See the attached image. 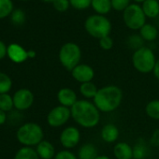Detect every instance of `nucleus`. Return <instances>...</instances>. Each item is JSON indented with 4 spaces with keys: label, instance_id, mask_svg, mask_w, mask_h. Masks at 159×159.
Instances as JSON below:
<instances>
[{
    "label": "nucleus",
    "instance_id": "25",
    "mask_svg": "<svg viewBox=\"0 0 159 159\" xmlns=\"http://www.w3.org/2000/svg\"><path fill=\"white\" fill-rule=\"evenodd\" d=\"M13 108V98L10 94L0 95V110L5 112H11Z\"/></svg>",
    "mask_w": 159,
    "mask_h": 159
},
{
    "label": "nucleus",
    "instance_id": "44",
    "mask_svg": "<svg viewBox=\"0 0 159 159\" xmlns=\"http://www.w3.org/2000/svg\"><path fill=\"white\" fill-rule=\"evenodd\" d=\"M157 1H159V0H157Z\"/></svg>",
    "mask_w": 159,
    "mask_h": 159
},
{
    "label": "nucleus",
    "instance_id": "7",
    "mask_svg": "<svg viewBox=\"0 0 159 159\" xmlns=\"http://www.w3.org/2000/svg\"><path fill=\"white\" fill-rule=\"evenodd\" d=\"M123 20L125 26L131 30H139L146 24V16L139 4H130L123 11Z\"/></svg>",
    "mask_w": 159,
    "mask_h": 159
},
{
    "label": "nucleus",
    "instance_id": "29",
    "mask_svg": "<svg viewBox=\"0 0 159 159\" xmlns=\"http://www.w3.org/2000/svg\"><path fill=\"white\" fill-rule=\"evenodd\" d=\"M143 39L139 35H131L127 39V44L130 48L134 49L135 51L143 47Z\"/></svg>",
    "mask_w": 159,
    "mask_h": 159
},
{
    "label": "nucleus",
    "instance_id": "37",
    "mask_svg": "<svg viewBox=\"0 0 159 159\" xmlns=\"http://www.w3.org/2000/svg\"><path fill=\"white\" fill-rule=\"evenodd\" d=\"M7 120H8V114H7V112H5V111L0 110V125H4L7 122Z\"/></svg>",
    "mask_w": 159,
    "mask_h": 159
},
{
    "label": "nucleus",
    "instance_id": "28",
    "mask_svg": "<svg viewBox=\"0 0 159 159\" xmlns=\"http://www.w3.org/2000/svg\"><path fill=\"white\" fill-rule=\"evenodd\" d=\"M93 0H69L70 7L78 11H84L91 7Z\"/></svg>",
    "mask_w": 159,
    "mask_h": 159
},
{
    "label": "nucleus",
    "instance_id": "12",
    "mask_svg": "<svg viewBox=\"0 0 159 159\" xmlns=\"http://www.w3.org/2000/svg\"><path fill=\"white\" fill-rule=\"evenodd\" d=\"M57 100L59 102V105L70 109L79 99L76 92L73 89L64 87L57 92Z\"/></svg>",
    "mask_w": 159,
    "mask_h": 159
},
{
    "label": "nucleus",
    "instance_id": "41",
    "mask_svg": "<svg viewBox=\"0 0 159 159\" xmlns=\"http://www.w3.org/2000/svg\"><path fill=\"white\" fill-rule=\"evenodd\" d=\"M133 1L135 2V4H142L145 0H133Z\"/></svg>",
    "mask_w": 159,
    "mask_h": 159
},
{
    "label": "nucleus",
    "instance_id": "19",
    "mask_svg": "<svg viewBox=\"0 0 159 159\" xmlns=\"http://www.w3.org/2000/svg\"><path fill=\"white\" fill-rule=\"evenodd\" d=\"M96 14L106 16L112 10L111 0H93L91 4Z\"/></svg>",
    "mask_w": 159,
    "mask_h": 159
},
{
    "label": "nucleus",
    "instance_id": "31",
    "mask_svg": "<svg viewBox=\"0 0 159 159\" xmlns=\"http://www.w3.org/2000/svg\"><path fill=\"white\" fill-rule=\"evenodd\" d=\"M53 8L58 12H65L70 7L69 0H54L52 2Z\"/></svg>",
    "mask_w": 159,
    "mask_h": 159
},
{
    "label": "nucleus",
    "instance_id": "27",
    "mask_svg": "<svg viewBox=\"0 0 159 159\" xmlns=\"http://www.w3.org/2000/svg\"><path fill=\"white\" fill-rule=\"evenodd\" d=\"M13 3L11 0H0V19H3L12 13Z\"/></svg>",
    "mask_w": 159,
    "mask_h": 159
},
{
    "label": "nucleus",
    "instance_id": "43",
    "mask_svg": "<svg viewBox=\"0 0 159 159\" xmlns=\"http://www.w3.org/2000/svg\"><path fill=\"white\" fill-rule=\"evenodd\" d=\"M22 1H27V0H22Z\"/></svg>",
    "mask_w": 159,
    "mask_h": 159
},
{
    "label": "nucleus",
    "instance_id": "26",
    "mask_svg": "<svg viewBox=\"0 0 159 159\" xmlns=\"http://www.w3.org/2000/svg\"><path fill=\"white\" fill-rule=\"evenodd\" d=\"M148 148L144 142H137L133 146V159H144L147 155Z\"/></svg>",
    "mask_w": 159,
    "mask_h": 159
},
{
    "label": "nucleus",
    "instance_id": "20",
    "mask_svg": "<svg viewBox=\"0 0 159 159\" xmlns=\"http://www.w3.org/2000/svg\"><path fill=\"white\" fill-rule=\"evenodd\" d=\"M139 31V36L144 41H154L158 37V29L152 24H145Z\"/></svg>",
    "mask_w": 159,
    "mask_h": 159
},
{
    "label": "nucleus",
    "instance_id": "38",
    "mask_svg": "<svg viewBox=\"0 0 159 159\" xmlns=\"http://www.w3.org/2000/svg\"><path fill=\"white\" fill-rule=\"evenodd\" d=\"M152 73H153V76L159 81V59L156 61V64L154 66V68H153Z\"/></svg>",
    "mask_w": 159,
    "mask_h": 159
},
{
    "label": "nucleus",
    "instance_id": "3",
    "mask_svg": "<svg viewBox=\"0 0 159 159\" xmlns=\"http://www.w3.org/2000/svg\"><path fill=\"white\" fill-rule=\"evenodd\" d=\"M16 138L23 146L33 147L43 140L44 132L39 124L28 122L20 125L16 132Z\"/></svg>",
    "mask_w": 159,
    "mask_h": 159
},
{
    "label": "nucleus",
    "instance_id": "6",
    "mask_svg": "<svg viewBox=\"0 0 159 159\" xmlns=\"http://www.w3.org/2000/svg\"><path fill=\"white\" fill-rule=\"evenodd\" d=\"M58 58L62 66L71 72L74 67L81 64L82 50L75 42H66L61 46Z\"/></svg>",
    "mask_w": 159,
    "mask_h": 159
},
{
    "label": "nucleus",
    "instance_id": "34",
    "mask_svg": "<svg viewBox=\"0 0 159 159\" xmlns=\"http://www.w3.org/2000/svg\"><path fill=\"white\" fill-rule=\"evenodd\" d=\"M53 159H78V156L69 150H62L56 152Z\"/></svg>",
    "mask_w": 159,
    "mask_h": 159
},
{
    "label": "nucleus",
    "instance_id": "39",
    "mask_svg": "<svg viewBox=\"0 0 159 159\" xmlns=\"http://www.w3.org/2000/svg\"><path fill=\"white\" fill-rule=\"evenodd\" d=\"M27 53H28V58H34L36 56V52L33 50L27 51Z\"/></svg>",
    "mask_w": 159,
    "mask_h": 159
},
{
    "label": "nucleus",
    "instance_id": "2",
    "mask_svg": "<svg viewBox=\"0 0 159 159\" xmlns=\"http://www.w3.org/2000/svg\"><path fill=\"white\" fill-rule=\"evenodd\" d=\"M123 97V91L119 86L110 84L98 89L93 102L100 112L110 113L121 106Z\"/></svg>",
    "mask_w": 159,
    "mask_h": 159
},
{
    "label": "nucleus",
    "instance_id": "14",
    "mask_svg": "<svg viewBox=\"0 0 159 159\" xmlns=\"http://www.w3.org/2000/svg\"><path fill=\"white\" fill-rule=\"evenodd\" d=\"M100 136L102 140L105 141L106 143H113L119 139L120 130L115 125L107 124L102 127Z\"/></svg>",
    "mask_w": 159,
    "mask_h": 159
},
{
    "label": "nucleus",
    "instance_id": "23",
    "mask_svg": "<svg viewBox=\"0 0 159 159\" xmlns=\"http://www.w3.org/2000/svg\"><path fill=\"white\" fill-rule=\"evenodd\" d=\"M146 115L152 119L159 121V99H152L145 106Z\"/></svg>",
    "mask_w": 159,
    "mask_h": 159
},
{
    "label": "nucleus",
    "instance_id": "33",
    "mask_svg": "<svg viewBox=\"0 0 159 159\" xmlns=\"http://www.w3.org/2000/svg\"><path fill=\"white\" fill-rule=\"evenodd\" d=\"M98 43L100 48L104 51H110L113 47V39H111V36H107L98 39Z\"/></svg>",
    "mask_w": 159,
    "mask_h": 159
},
{
    "label": "nucleus",
    "instance_id": "32",
    "mask_svg": "<svg viewBox=\"0 0 159 159\" xmlns=\"http://www.w3.org/2000/svg\"><path fill=\"white\" fill-rule=\"evenodd\" d=\"M11 21L16 25H21L25 21V14L22 10H16L12 12Z\"/></svg>",
    "mask_w": 159,
    "mask_h": 159
},
{
    "label": "nucleus",
    "instance_id": "10",
    "mask_svg": "<svg viewBox=\"0 0 159 159\" xmlns=\"http://www.w3.org/2000/svg\"><path fill=\"white\" fill-rule=\"evenodd\" d=\"M12 98L14 109L19 111H24L30 109L35 100L34 94L27 88H21L17 90Z\"/></svg>",
    "mask_w": 159,
    "mask_h": 159
},
{
    "label": "nucleus",
    "instance_id": "42",
    "mask_svg": "<svg viewBox=\"0 0 159 159\" xmlns=\"http://www.w3.org/2000/svg\"><path fill=\"white\" fill-rule=\"evenodd\" d=\"M42 1H44V2H48V3H50V2H53L54 1V0H42Z\"/></svg>",
    "mask_w": 159,
    "mask_h": 159
},
{
    "label": "nucleus",
    "instance_id": "22",
    "mask_svg": "<svg viewBox=\"0 0 159 159\" xmlns=\"http://www.w3.org/2000/svg\"><path fill=\"white\" fill-rule=\"evenodd\" d=\"M14 159H40V158L35 149H33L32 147L23 146L16 152Z\"/></svg>",
    "mask_w": 159,
    "mask_h": 159
},
{
    "label": "nucleus",
    "instance_id": "24",
    "mask_svg": "<svg viewBox=\"0 0 159 159\" xmlns=\"http://www.w3.org/2000/svg\"><path fill=\"white\" fill-rule=\"evenodd\" d=\"M12 88V80L11 78L0 71V95L2 94H9Z\"/></svg>",
    "mask_w": 159,
    "mask_h": 159
},
{
    "label": "nucleus",
    "instance_id": "36",
    "mask_svg": "<svg viewBox=\"0 0 159 159\" xmlns=\"http://www.w3.org/2000/svg\"><path fill=\"white\" fill-rule=\"evenodd\" d=\"M7 52H8V47L2 40H0V60H2L7 55Z\"/></svg>",
    "mask_w": 159,
    "mask_h": 159
},
{
    "label": "nucleus",
    "instance_id": "15",
    "mask_svg": "<svg viewBox=\"0 0 159 159\" xmlns=\"http://www.w3.org/2000/svg\"><path fill=\"white\" fill-rule=\"evenodd\" d=\"M36 151L40 159H53L56 154L53 144L45 139L36 146Z\"/></svg>",
    "mask_w": 159,
    "mask_h": 159
},
{
    "label": "nucleus",
    "instance_id": "17",
    "mask_svg": "<svg viewBox=\"0 0 159 159\" xmlns=\"http://www.w3.org/2000/svg\"><path fill=\"white\" fill-rule=\"evenodd\" d=\"M98 150L93 143H84L78 151V159H96L98 156Z\"/></svg>",
    "mask_w": 159,
    "mask_h": 159
},
{
    "label": "nucleus",
    "instance_id": "16",
    "mask_svg": "<svg viewBox=\"0 0 159 159\" xmlns=\"http://www.w3.org/2000/svg\"><path fill=\"white\" fill-rule=\"evenodd\" d=\"M113 155L116 159H133V147L125 141L118 142L113 147Z\"/></svg>",
    "mask_w": 159,
    "mask_h": 159
},
{
    "label": "nucleus",
    "instance_id": "11",
    "mask_svg": "<svg viewBox=\"0 0 159 159\" xmlns=\"http://www.w3.org/2000/svg\"><path fill=\"white\" fill-rule=\"evenodd\" d=\"M71 76L76 82L82 84L84 83L93 82V79L95 78V70L87 64H79L72 69Z\"/></svg>",
    "mask_w": 159,
    "mask_h": 159
},
{
    "label": "nucleus",
    "instance_id": "8",
    "mask_svg": "<svg viewBox=\"0 0 159 159\" xmlns=\"http://www.w3.org/2000/svg\"><path fill=\"white\" fill-rule=\"evenodd\" d=\"M71 118L70 109L64 106H56L52 108L47 114V123L51 127L57 128L65 125Z\"/></svg>",
    "mask_w": 159,
    "mask_h": 159
},
{
    "label": "nucleus",
    "instance_id": "13",
    "mask_svg": "<svg viewBox=\"0 0 159 159\" xmlns=\"http://www.w3.org/2000/svg\"><path fill=\"white\" fill-rule=\"evenodd\" d=\"M7 55L12 62L16 64L24 63L28 58L27 51H25L21 45L16 43H12L8 46Z\"/></svg>",
    "mask_w": 159,
    "mask_h": 159
},
{
    "label": "nucleus",
    "instance_id": "21",
    "mask_svg": "<svg viewBox=\"0 0 159 159\" xmlns=\"http://www.w3.org/2000/svg\"><path fill=\"white\" fill-rule=\"evenodd\" d=\"M98 89L99 88H98V86L93 82L82 84L79 87L80 94L84 98V99H87V100L94 99L96 95L98 94Z\"/></svg>",
    "mask_w": 159,
    "mask_h": 159
},
{
    "label": "nucleus",
    "instance_id": "1",
    "mask_svg": "<svg viewBox=\"0 0 159 159\" xmlns=\"http://www.w3.org/2000/svg\"><path fill=\"white\" fill-rule=\"evenodd\" d=\"M70 112L74 122L84 128H94L100 121V111L87 99H79L70 108Z\"/></svg>",
    "mask_w": 159,
    "mask_h": 159
},
{
    "label": "nucleus",
    "instance_id": "18",
    "mask_svg": "<svg viewBox=\"0 0 159 159\" xmlns=\"http://www.w3.org/2000/svg\"><path fill=\"white\" fill-rule=\"evenodd\" d=\"M141 8L146 18L154 19L159 15V1L157 0H145Z\"/></svg>",
    "mask_w": 159,
    "mask_h": 159
},
{
    "label": "nucleus",
    "instance_id": "9",
    "mask_svg": "<svg viewBox=\"0 0 159 159\" xmlns=\"http://www.w3.org/2000/svg\"><path fill=\"white\" fill-rule=\"evenodd\" d=\"M59 140L66 150H71L81 141V132L76 126H66L62 130Z\"/></svg>",
    "mask_w": 159,
    "mask_h": 159
},
{
    "label": "nucleus",
    "instance_id": "35",
    "mask_svg": "<svg viewBox=\"0 0 159 159\" xmlns=\"http://www.w3.org/2000/svg\"><path fill=\"white\" fill-rule=\"evenodd\" d=\"M150 144L153 147H159V128H156L150 138Z\"/></svg>",
    "mask_w": 159,
    "mask_h": 159
},
{
    "label": "nucleus",
    "instance_id": "30",
    "mask_svg": "<svg viewBox=\"0 0 159 159\" xmlns=\"http://www.w3.org/2000/svg\"><path fill=\"white\" fill-rule=\"evenodd\" d=\"M111 7L116 11H124L130 5L131 0H111Z\"/></svg>",
    "mask_w": 159,
    "mask_h": 159
},
{
    "label": "nucleus",
    "instance_id": "4",
    "mask_svg": "<svg viewBox=\"0 0 159 159\" xmlns=\"http://www.w3.org/2000/svg\"><path fill=\"white\" fill-rule=\"evenodd\" d=\"M84 29L92 38L100 39L104 37L110 36L112 25L106 16L93 14L86 18L84 22Z\"/></svg>",
    "mask_w": 159,
    "mask_h": 159
},
{
    "label": "nucleus",
    "instance_id": "40",
    "mask_svg": "<svg viewBox=\"0 0 159 159\" xmlns=\"http://www.w3.org/2000/svg\"><path fill=\"white\" fill-rule=\"evenodd\" d=\"M96 159H111V158L108 155H105V154H99Z\"/></svg>",
    "mask_w": 159,
    "mask_h": 159
},
{
    "label": "nucleus",
    "instance_id": "5",
    "mask_svg": "<svg viewBox=\"0 0 159 159\" xmlns=\"http://www.w3.org/2000/svg\"><path fill=\"white\" fill-rule=\"evenodd\" d=\"M156 61L157 59L152 50L145 46L134 51L131 58L133 67L138 72L142 74L152 72Z\"/></svg>",
    "mask_w": 159,
    "mask_h": 159
}]
</instances>
